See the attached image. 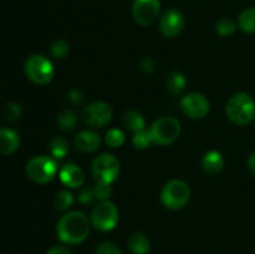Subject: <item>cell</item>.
<instances>
[{
	"mask_svg": "<svg viewBox=\"0 0 255 254\" xmlns=\"http://www.w3.org/2000/svg\"><path fill=\"white\" fill-rule=\"evenodd\" d=\"M69 52V44L65 40H56L51 45V55L56 59H62Z\"/></svg>",
	"mask_w": 255,
	"mask_h": 254,
	"instance_id": "cell-29",
	"label": "cell"
},
{
	"mask_svg": "<svg viewBox=\"0 0 255 254\" xmlns=\"http://www.w3.org/2000/svg\"><path fill=\"white\" fill-rule=\"evenodd\" d=\"M20 146V137L11 128H0V156L12 154Z\"/></svg>",
	"mask_w": 255,
	"mask_h": 254,
	"instance_id": "cell-15",
	"label": "cell"
},
{
	"mask_svg": "<svg viewBox=\"0 0 255 254\" xmlns=\"http://www.w3.org/2000/svg\"><path fill=\"white\" fill-rule=\"evenodd\" d=\"M49 149L54 158L61 159L69 152V143L62 137H54L49 143Z\"/></svg>",
	"mask_w": 255,
	"mask_h": 254,
	"instance_id": "cell-22",
	"label": "cell"
},
{
	"mask_svg": "<svg viewBox=\"0 0 255 254\" xmlns=\"http://www.w3.org/2000/svg\"><path fill=\"white\" fill-rule=\"evenodd\" d=\"M96 254H122V252L115 243L104 242L96 248Z\"/></svg>",
	"mask_w": 255,
	"mask_h": 254,
	"instance_id": "cell-30",
	"label": "cell"
},
{
	"mask_svg": "<svg viewBox=\"0 0 255 254\" xmlns=\"http://www.w3.org/2000/svg\"><path fill=\"white\" fill-rule=\"evenodd\" d=\"M141 67L146 72H152L154 69V62L151 57H144L141 62Z\"/></svg>",
	"mask_w": 255,
	"mask_h": 254,
	"instance_id": "cell-34",
	"label": "cell"
},
{
	"mask_svg": "<svg viewBox=\"0 0 255 254\" xmlns=\"http://www.w3.org/2000/svg\"><path fill=\"white\" fill-rule=\"evenodd\" d=\"M153 144L167 146L176 141L181 134V122L171 116H164L156 120L149 127Z\"/></svg>",
	"mask_w": 255,
	"mask_h": 254,
	"instance_id": "cell-4",
	"label": "cell"
},
{
	"mask_svg": "<svg viewBox=\"0 0 255 254\" xmlns=\"http://www.w3.org/2000/svg\"><path fill=\"white\" fill-rule=\"evenodd\" d=\"M187 80L182 72H172L167 79V90L172 95H179L184 89H186Z\"/></svg>",
	"mask_w": 255,
	"mask_h": 254,
	"instance_id": "cell-20",
	"label": "cell"
},
{
	"mask_svg": "<svg viewBox=\"0 0 255 254\" xmlns=\"http://www.w3.org/2000/svg\"><path fill=\"white\" fill-rule=\"evenodd\" d=\"M202 167L207 173L216 174L223 169L224 167V157L218 151H209L204 153L202 158Z\"/></svg>",
	"mask_w": 255,
	"mask_h": 254,
	"instance_id": "cell-16",
	"label": "cell"
},
{
	"mask_svg": "<svg viewBox=\"0 0 255 254\" xmlns=\"http://www.w3.org/2000/svg\"><path fill=\"white\" fill-rule=\"evenodd\" d=\"M67 99H69V101L71 102V104L81 105L82 102H84L85 97H84V94H82L80 90L74 89V90H71L69 94H67Z\"/></svg>",
	"mask_w": 255,
	"mask_h": 254,
	"instance_id": "cell-32",
	"label": "cell"
},
{
	"mask_svg": "<svg viewBox=\"0 0 255 254\" xmlns=\"http://www.w3.org/2000/svg\"><path fill=\"white\" fill-rule=\"evenodd\" d=\"M229 121L238 126H244L255 119V101L246 92H238L228 100L226 106Z\"/></svg>",
	"mask_w": 255,
	"mask_h": 254,
	"instance_id": "cell-2",
	"label": "cell"
},
{
	"mask_svg": "<svg viewBox=\"0 0 255 254\" xmlns=\"http://www.w3.org/2000/svg\"><path fill=\"white\" fill-rule=\"evenodd\" d=\"M125 139H126V136L119 128L109 129L106 132V136H105V141L112 148H119V147H121L125 143Z\"/></svg>",
	"mask_w": 255,
	"mask_h": 254,
	"instance_id": "cell-24",
	"label": "cell"
},
{
	"mask_svg": "<svg viewBox=\"0 0 255 254\" xmlns=\"http://www.w3.org/2000/svg\"><path fill=\"white\" fill-rule=\"evenodd\" d=\"M122 122H124V126L128 131L133 132V133L142 131L146 126V121H144L143 116L136 110H128V111L125 112L124 117H122Z\"/></svg>",
	"mask_w": 255,
	"mask_h": 254,
	"instance_id": "cell-18",
	"label": "cell"
},
{
	"mask_svg": "<svg viewBox=\"0 0 255 254\" xmlns=\"http://www.w3.org/2000/svg\"><path fill=\"white\" fill-rule=\"evenodd\" d=\"M128 248L133 254H148L151 251V242L143 233L134 232L128 238Z\"/></svg>",
	"mask_w": 255,
	"mask_h": 254,
	"instance_id": "cell-17",
	"label": "cell"
},
{
	"mask_svg": "<svg viewBox=\"0 0 255 254\" xmlns=\"http://www.w3.org/2000/svg\"><path fill=\"white\" fill-rule=\"evenodd\" d=\"M90 219L80 211H72L64 214L57 222L56 233L60 241L66 244H80L89 237Z\"/></svg>",
	"mask_w": 255,
	"mask_h": 254,
	"instance_id": "cell-1",
	"label": "cell"
},
{
	"mask_svg": "<svg viewBox=\"0 0 255 254\" xmlns=\"http://www.w3.org/2000/svg\"><path fill=\"white\" fill-rule=\"evenodd\" d=\"M77 125V115L72 110H64L57 116V126L62 131H72Z\"/></svg>",
	"mask_w": 255,
	"mask_h": 254,
	"instance_id": "cell-21",
	"label": "cell"
},
{
	"mask_svg": "<svg viewBox=\"0 0 255 254\" xmlns=\"http://www.w3.org/2000/svg\"><path fill=\"white\" fill-rule=\"evenodd\" d=\"M46 254H71V252L65 246H54L47 251Z\"/></svg>",
	"mask_w": 255,
	"mask_h": 254,
	"instance_id": "cell-33",
	"label": "cell"
},
{
	"mask_svg": "<svg viewBox=\"0 0 255 254\" xmlns=\"http://www.w3.org/2000/svg\"><path fill=\"white\" fill-rule=\"evenodd\" d=\"M120 219L119 209L112 202L101 201L94 207L90 216V222L96 229L101 232H110L115 229Z\"/></svg>",
	"mask_w": 255,
	"mask_h": 254,
	"instance_id": "cell-8",
	"label": "cell"
},
{
	"mask_svg": "<svg viewBox=\"0 0 255 254\" xmlns=\"http://www.w3.org/2000/svg\"><path fill=\"white\" fill-rule=\"evenodd\" d=\"M159 11V0H134L132 5V16L141 26H148L156 21Z\"/></svg>",
	"mask_w": 255,
	"mask_h": 254,
	"instance_id": "cell-11",
	"label": "cell"
},
{
	"mask_svg": "<svg viewBox=\"0 0 255 254\" xmlns=\"http://www.w3.org/2000/svg\"><path fill=\"white\" fill-rule=\"evenodd\" d=\"M75 147L84 153L97 151L101 146V137L92 129H84L76 134L74 139Z\"/></svg>",
	"mask_w": 255,
	"mask_h": 254,
	"instance_id": "cell-14",
	"label": "cell"
},
{
	"mask_svg": "<svg viewBox=\"0 0 255 254\" xmlns=\"http://www.w3.org/2000/svg\"><path fill=\"white\" fill-rule=\"evenodd\" d=\"M181 109L189 119L201 120L208 115L211 104L204 95L198 94V92H189L182 97Z\"/></svg>",
	"mask_w": 255,
	"mask_h": 254,
	"instance_id": "cell-10",
	"label": "cell"
},
{
	"mask_svg": "<svg viewBox=\"0 0 255 254\" xmlns=\"http://www.w3.org/2000/svg\"><path fill=\"white\" fill-rule=\"evenodd\" d=\"M191 198V188L182 179H172L167 182L161 192V201L166 208L178 211L183 208Z\"/></svg>",
	"mask_w": 255,
	"mask_h": 254,
	"instance_id": "cell-3",
	"label": "cell"
},
{
	"mask_svg": "<svg viewBox=\"0 0 255 254\" xmlns=\"http://www.w3.org/2000/svg\"><path fill=\"white\" fill-rule=\"evenodd\" d=\"M236 30L237 25L234 24L233 20L228 19V17H221L216 22V31L221 36H231V35H233L236 32Z\"/></svg>",
	"mask_w": 255,
	"mask_h": 254,
	"instance_id": "cell-26",
	"label": "cell"
},
{
	"mask_svg": "<svg viewBox=\"0 0 255 254\" xmlns=\"http://www.w3.org/2000/svg\"><path fill=\"white\" fill-rule=\"evenodd\" d=\"M59 178L67 188H80L85 183V172L77 164L67 163L60 169Z\"/></svg>",
	"mask_w": 255,
	"mask_h": 254,
	"instance_id": "cell-13",
	"label": "cell"
},
{
	"mask_svg": "<svg viewBox=\"0 0 255 254\" xmlns=\"http://www.w3.org/2000/svg\"><path fill=\"white\" fill-rule=\"evenodd\" d=\"M132 143L136 148L138 149H147L151 147V144H153V141H152V137L149 131H146V129H142V131L136 132L133 133V137H132Z\"/></svg>",
	"mask_w": 255,
	"mask_h": 254,
	"instance_id": "cell-25",
	"label": "cell"
},
{
	"mask_svg": "<svg viewBox=\"0 0 255 254\" xmlns=\"http://www.w3.org/2000/svg\"><path fill=\"white\" fill-rule=\"evenodd\" d=\"M248 169L251 171V173L255 176V152L249 156L248 158Z\"/></svg>",
	"mask_w": 255,
	"mask_h": 254,
	"instance_id": "cell-35",
	"label": "cell"
},
{
	"mask_svg": "<svg viewBox=\"0 0 255 254\" xmlns=\"http://www.w3.org/2000/svg\"><path fill=\"white\" fill-rule=\"evenodd\" d=\"M79 201L81 202L82 204H90L94 201H96L94 188H92V187H87V188L81 189V192H80L79 194Z\"/></svg>",
	"mask_w": 255,
	"mask_h": 254,
	"instance_id": "cell-31",
	"label": "cell"
},
{
	"mask_svg": "<svg viewBox=\"0 0 255 254\" xmlns=\"http://www.w3.org/2000/svg\"><path fill=\"white\" fill-rule=\"evenodd\" d=\"M4 114L7 121L16 122L17 120L21 117L22 109L19 104H16V102H10V104H7L6 106H5Z\"/></svg>",
	"mask_w": 255,
	"mask_h": 254,
	"instance_id": "cell-27",
	"label": "cell"
},
{
	"mask_svg": "<svg viewBox=\"0 0 255 254\" xmlns=\"http://www.w3.org/2000/svg\"><path fill=\"white\" fill-rule=\"evenodd\" d=\"M92 176L96 183L110 184L116 181L120 174V162L114 154L101 153L94 159L91 166Z\"/></svg>",
	"mask_w": 255,
	"mask_h": 254,
	"instance_id": "cell-7",
	"label": "cell"
},
{
	"mask_svg": "<svg viewBox=\"0 0 255 254\" xmlns=\"http://www.w3.org/2000/svg\"><path fill=\"white\" fill-rule=\"evenodd\" d=\"M94 193L96 197V201H109V198L111 197L112 191L110 184H102V183H96L94 187Z\"/></svg>",
	"mask_w": 255,
	"mask_h": 254,
	"instance_id": "cell-28",
	"label": "cell"
},
{
	"mask_svg": "<svg viewBox=\"0 0 255 254\" xmlns=\"http://www.w3.org/2000/svg\"><path fill=\"white\" fill-rule=\"evenodd\" d=\"M72 203H74V196H72L71 192L66 191V189L60 191L59 193H56V196H55L54 206L55 208H56V211H67V209L72 206Z\"/></svg>",
	"mask_w": 255,
	"mask_h": 254,
	"instance_id": "cell-23",
	"label": "cell"
},
{
	"mask_svg": "<svg viewBox=\"0 0 255 254\" xmlns=\"http://www.w3.org/2000/svg\"><path fill=\"white\" fill-rule=\"evenodd\" d=\"M24 71L27 79L36 85H46L54 79V65L44 55H31L24 65Z\"/></svg>",
	"mask_w": 255,
	"mask_h": 254,
	"instance_id": "cell-5",
	"label": "cell"
},
{
	"mask_svg": "<svg viewBox=\"0 0 255 254\" xmlns=\"http://www.w3.org/2000/svg\"><path fill=\"white\" fill-rule=\"evenodd\" d=\"M184 24H186L184 15L179 10L169 9L159 19V30L163 36L172 39L181 34Z\"/></svg>",
	"mask_w": 255,
	"mask_h": 254,
	"instance_id": "cell-12",
	"label": "cell"
},
{
	"mask_svg": "<svg viewBox=\"0 0 255 254\" xmlns=\"http://www.w3.org/2000/svg\"><path fill=\"white\" fill-rule=\"evenodd\" d=\"M238 25L242 31L254 34L255 32V7H248L244 10L238 19Z\"/></svg>",
	"mask_w": 255,
	"mask_h": 254,
	"instance_id": "cell-19",
	"label": "cell"
},
{
	"mask_svg": "<svg viewBox=\"0 0 255 254\" xmlns=\"http://www.w3.org/2000/svg\"><path fill=\"white\" fill-rule=\"evenodd\" d=\"M112 115H114V111L109 104L104 101H95L85 107L82 112V119L85 124L89 125L92 128H101L111 121Z\"/></svg>",
	"mask_w": 255,
	"mask_h": 254,
	"instance_id": "cell-9",
	"label": "cell"
},
{
	"mask_svg": "<svg viewBox=\"0 0 255 254\" xmlns=\"http://www.w3.org/2000/svg\"><path fill=\"white\" fill-rule=\"evenodd\" d=\"M56 173V161L49 156H35L26 164L27 177L35 183H49L54 179Z\"/></svg>",
	"mask_w": 255,
	"mask_h": 254,
	"instance_id": "cell-6",
	"label": "cell"
}]
</instances>
